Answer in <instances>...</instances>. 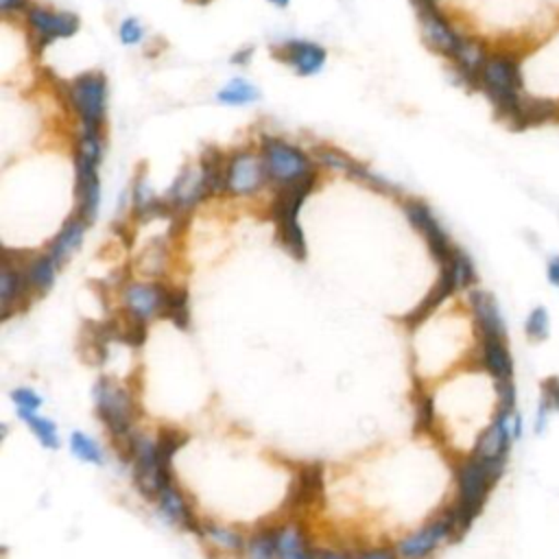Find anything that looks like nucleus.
<instances>
[{
  "label": "nucleus",
  "instance_id": "12",
  "mask_svg": "<svg viewBox=\"0 0 559 559\" xmlns=\"http://www.w3.org/2000/svg\"><path fill=\"white\" fill-rule=\"evenodd\" d=\"M417 17H419L421 37H424L426 46L432 52H437V55L445 57L448 61H452L454 55L459 52L465 35L450 24V20L441 13V9L437 4L419 9Z\"/></svg>",
  "mask_w": 559,
  "mask_h": 559
},
{
  "label": "nucleus",
  "instance_id": "39",
  "mask_svg": "<svg viewBox=\"0 0 559 559\" xmlns=\"http://www.w3.org/2000/svg\"><path fill=\"white\" fill-rule=\"evenodd\" d=\"M146 332H148L146 321H138V319L124 314V323H120L118 341L129 345V347H142L144 341H146Z\"/></svg>",
  "mask_w": 559,
  "mask_h": 559
},
{
  "label": "nucleus",
  "instance_id": "35",
  "mask_svg": "<svg viewBox=\"0 0 559 559\" xmlns=\"http://www.w3.org/2000/svg\"><path fill=\"white\" fill-rule=\"evenodd\" d=\"M166 253H168L166 242H164L162 238H155V240H151V242L144 247V251L140 253L138 266L142 269V273L157 277V275H162L164 269H166Z\"/></svg>",
  "mask_w": 559,
  "mask_h": 559
},
{
  "label": "nucleus",
  "instance_id": "19",
  "mask_svg": "<svg viewBox=\"0 0 559 559\" xmlns=\"http://www.w3.org/2000/svg\"><path fill=\"white\" fill-rule=\"evenodd\" d=\"M168 286L162 282H151V284H127L122 290V301H124V314L146 321L153 317H159L164 297H166Z\"/></svg>",
  "mask_w": 559,
  "mask_h": 559
},
{
  "label": "nucleus",
  "instance_id": "31",
  "mask_svg": "<svg viewBox=\"0 0 559 559\" xmlns=\"http://www.w3.org/2000/svg\"><path fill=\"white\" fill-rule=\"evenodd\" d=\"M277 528L280 524H269L251 533L242 546V559H277Z\"/></svg>",
  "mask_w": 559,
  "mask_h": 559
},
{
  "label": "nucleus",
  "instance_id": "45",
  "mask_svg": "<svg viewBox=\"0 0 559 559\" xmlns=\"http://www.w3.org/2000/svg\"><path fill=\"white\" fill-rule=\"evenodd\" d=\"M31 2L28 0H0V11L4 15H13V13H28Z\"/></svg>",
  "mask_w": 559,
  "mask_h": 559
},
{
  "label": "nucleus",
  "instance_id": "14",
  "mask_svg": "<svg viewBox=\"0 0 559 559\" xmlns=\"http://www.w3.org/2000/svg\"><path fill=\"white\" fill-rule=\"evenodd\" d=\"M325 496V474L321 463H304L297 467L295 478L290 480L284 509L299 511L306 507L321 504Z\"/></svg>",
  "mask_w": 559,
  "mask_h": 559
},
{
  "label": "nucleus",
  "instance_id": "4",
  "mask_svg": "<svg viewBox=\"0 0 559 559\" xmlns=\"http://www.w3.org/2000/svg\"><path fill=\"white\" fill-rule=\"evenodd\" d=\"M103 162V138L98 129L81 131L76 140L74 168H76V216H81L87 225L96 221L100 205V179L98 166Z\"/></svg>",
  "mask_w": 559,
  "mask_h": 559
},
{
  "label": "nucleus",
  "instance_id": "43",
  "mask_svg": "<svg viewBox=\"0 0 559 559\" xmlns=\"http://www.w3.org/2000/svg\"><path fill=\"white\" fill-rule=\"evenodd\" d=\"M349 559H402L397 548L380 546V548H367V550H349Z\"/></svg>",
  "mask_w": 559,
  "mask_h": 559
},
{
  "label": "nucleus",
  "instance_id": "42",
  "mask_svg": "<svg viewBox=\"0 0 559 559\" xmlns=\"http://www.w3.org/2000/svg\"><path fill=\"white\" fill-rule=\"evenodd\" d=\"M11 400L15 402L17 408H24V411H39V406L44 404L41 395L33 389H26V386H20V389H13L11 391Z\"/></svg>",
  "mask_w": 559,
  "mask_h": 559
},
{
  "label": "nucleus",
  "instance_id": "7",
  "mask_svg": "<svg viewBox=\"0 0 559 559\" xmlns=\"http://www.w3.org/2000/svg\"><path fill=\"white\" fill-rule=\"evenodd\" d=\"M68 105L79 116L85 129H98L107 109V79L103 72H83L63 87Z\"/></svg>",
  "mask_w": 559,
  "mask_h": 559
},
{
  "label": "nucleus",
  "instance_id": "13",
  "mask_svg": "<svg viewBox=\"0 0 559 559\" xmlns=\"http://www.w3.org/2000/svg\"><path fill=\"white\" fill-rule=\"evenodd\" d=\"M31 295L33 288L26 277V262L13 260L7 251L0 264V319L7 321L11 314L24 308Z\"/></svg>",
  "mask_w": 559,
  "mask_h": 559
},
{
  "label": "nucleus",
  "instance_id": "3",
  "mask_svg": "<svg viewBox=\"0 0 559 559\" xmlns=\"http://www.w3.org/2000/svg\"><path fill=\"white\" fill-rule=\"evenodd\" d=\"M94 404H96V415L107 428V435L118 452V459L124 463H131L133 443H135L133 424L138 417V406L133 395L116 380L100 376L94 384Z\"/></svg>",
  "mask_w": 559,
  "mask_h": 559
},
{
  "label": "nucleus",
  "instance_id": "46",
  "mask_svg": "<svg viewBox=\"0 0 559 559\" xmlns=\"http://www.w3.org/2000/svg\"><path fill=\"white\" fill-rule=\"evenodd\" d=\"M317 559H349V552H341V550H330V548H319Z\"/></svg>",
  "mask_w": 559,
  "mask_h": 559
},
{
  "label": "nucleus",
  "instance_id": "38",
  "mask_svg": "<svg viewBox=\"0 0 559 559\" xmlns=\"http://www.w3.org/2000/svg\"><path fill=\"white\" fill-rule=\"evenodd\" d=\"M415 402V430L417 432H430L435 428V400L424 389H417L413 395Z\"/></svg>",
  "mask_w": 559,
  "mask_h": 559
},
{
  "label": "nucleus",
  "instance_id": "27",
  "mask_svg": "<svg viewBox=\"0 0 559 559\" xmlns=\"http://www.w3.org/2000/svg\"><path fill=\"white\" fill-rule=\"evenodd\" d=\"M227 157L225 153H221L218 148L210 146L203 151L199 168L205 181V188L210 194H221L227 192Z\"/></svg>",
  "mask_w": 559,
  "mask_h": 559
},
{
  "label": "nucleus",
  "instance_id": "24",
  "mask_svg": "<svg viewBox=\"0 0 559 559\" xmlns=\"http://www.w3.org/2000/svg\"><path fill=\"white\" fill-rule=\"evenodd\" d=\"M319 548L312 546L301 524H280L277 528V559H317Z\"/></svg>",
  "mask_w": 559,
  "mask_h": 559
},
{
  "label": "nucleus",
  "instance_id": "20",
  "mask_svg": "<svg viewBox=\"0 0 559 559\" xmlns=\"http://www.w3.org/2000/svg\"><path fill=\"white\" fill-rule=\"evenodd\" d=\"M273 55L301 76L317 74L325 63V48L306 39L282 41L280 46H273Z\"/></svg>",
  "mask_w": 559,
  "mask_h": 559
},
{
  "label": "nucleus",
  "instance_id": "41",
  "mask_svg": "<svg viewBox=\"0 0 559 559\" xmlns=\"http://www.w3.org/2000/svg\"><path fill=\"white\" fill-rule=\"evenodd\" d=\"M118 35H120V41L127 44V46H135L144 39V26L135 20V17H127L120 22L118 26Z\"/></svg>",
  "mask_w": 559,
  "mask_h": 559
},
{
  "label": "nucleus",
  "instance_id": "2",
  "mask_svg": "<svg viewBox=\"0 0 559 559\" xmlns=\"http://www.w3.org/2000/svg\"><path fill=\"white\" fill-rule=\"evenodd\" d=\"M478 92L485 94L502 122L515 127L522 105L526 100L522 55L513 48L491 50L478 76Z\"/></svg>",
  "mask_w": 559,
  "mask_h": 559
},
{
  "label": "nucleus",
  "instance_id": "33",
  "mask_svg": "<svg viewBox=\"0 0 559 559\" xmlns=\"http://www.w3.org/2000/svg\"><path fill=\"white\" fill-rule=\"evenodd\" d=\"M17 417L26 421V426L31 428V432L39 439V443L46 448V450H57L59 448V432H57V426L52 419H46L41 415H37V411H24V408H17Z\"/></svg>",
  "mask_w": 559,
  "mask_h": 559
},
{
  "label": "nucleus",
  "instance_id": "22",
  "mask_svg": "<svg viewBox=\"0 0 559 559\" xmlns=\"http://www.w3.org/2000/svg\"><path fill=\"white\" fill-rule=\"evenodd\" d=\"M157 509L164 515V520H168L173 526L194 533H201V520L194 515V511L190 509V504L186 502L181 489L177 487V483L166 485L159 493H157Z\"/></svg>",
  "mask_w": 559,
  "mask_h": 559
},
{
  "label": "nucleus",
  "instance_id": "18",
  "mask_svg": "<svg viewBox=\"0 0 559 559\" xmlns=\"http://www.w3.org/2000/svg\"><path fill=\"white\" fill-rule=\"evenodd\" d=\"M207 188H205V181H203V175H201V168H192V166H186L177 179L173 181V186L168 188L166 192V201L170 203L175 216L173 218H181L186 216L197 203H201L205 197H207Z\"/></svg>",
  "mask_w": 559,
  "mask_h": 559
},
{
  "label": "nucleus",
  "instance_id": "6",
  "mask_svg": "<svg viewBox=\"0 0 559 559\" xmlns=\"http://www.w3.org/2000/svg\"><path fill=\"white\" fill-rule=\"evenodd\" d=\"M260 157L266 170V179L277 186H288L314 175L312 159L301 148L273 135H264L260 140Z\"/></svg>",
  "mask_w": 559,
  "mask_h": 559
},
{
  "label": "nucleus",
  "instance_id": "40",
  "mask_svg": "<svg viewBox=\"0 0 559 559\" xmlns=\"http://www.w3.org/2000/svg\"><path fill=\"white\" fill-rule=\"evenodd\" d=\"M539 404L552 411V415H559V376H546L539 382Z\"/></svg>",
  "mask_w": 559,
  "mask_h": 559
},
{
  "label": "nucleus",
  "instance_id": "37",
  "mask_svg": "<svg viewBox=\"0 0 559 559\" xmlns=\"http://www.w3.org/2000/svg\"><path fill=\"white\" fill-rule=\"evenodd\" d=\"M70 450L72 454L79 459V461H85V463H94V465H103V450L100 445L85 432L76 430L70 435Z\"/></svg>",
  "mask_w": 559,
  "mask_h": 559
},
{
  "label": "nucleus",
  "instance_id": "34",
  "mask_svg": "<svg viewBox=\"0 0 559 559\" xmlns=\"http://www.w3.org/2000/svg\"><path fill=\"white\" fill-rule=\"evenodd\" d=\"M522 330L531 343H544L550 336V312L546 306H533L524 317Z\"/></svg>",
  "mask_w": 559,
  "mask_h": 559
},
{
  "label": "nucleus",
  "instance_id": "44",
  "mask_svg": "<svg viewBox=\"0 0 559 559\" xmlns=\"http://www.w3.org/2000/svg\"><path fill=\"white\" fill-rule=\"evenodd\" d=\"M544 275H546V282L555 288H559V253L550 255L546 260V266H544Z\"/></svg>",
  "mask_w": 559,
  "mask_h": 559
},
{
  "label": "nucleus",
  "instance_id": "1",
  "mask_svg": "<svg viewBox=\"0 0 559 559\" xmlns=\"http://www.w3.org/2000/svg\"><path fill=\"white\" fill-rule=\"evenodd\" d=\"M507 469V461L502 459H480L469 454L463 459L454 469L456 480V498L452 504L445 507L450 515L454 542L463 539L465 533L472 528L476 518L480 515L489 493L498 485Z\"/></svg>",
  "mask_w": 559,
  "mask_h": 559
},
{
  "label": "nucleus",
  "instance_id": "21",
  "mask_svg": "<svg viewBox=\"0 0 559 559\" xmlns=\"http://www.w3.org/2000/svg\"><path fill=\"white\" fill-rule=\"evenodd\" d=\"M476 365L491 376L493 382L513 380L515 362L509 349V338H478Z\"/></svg>",
  "mask_w": 559,
  "mask_h": 559
},
{
  "label": "nucleus",
  "instance_id": "47",
  "mask_svg": "<svg viewBox=\"0 0 559 559\" xmlns=\"http://www.w3.org/2000/svg\"><path fill=\"white\" fill-rule=\"evenodd\" d=\"M251 55H253V48H245V50H238V52L231 57V61L238 63V66H242V63H249Z\"/></svg>",
  "mask_w": 559,
  "mask_h": 559
},
{
  "label": "nucleus",
  "instance_id": "50",
  "mask_svg": "<svg viewBox=\"0 0 559 559\" xmlns=\"http://www.w3.org/2000/svg\"><path fill=\"white\" fill-rule=\"evenodd\" d=\"M192 2H199V4H205V2H210V0H192Z\"/></svg>",
  "mask_w": 559,
  "mask_h": 559
},
{
  "label": "nucleus",
  "instance_id": "29",
  "mask_svg": "<svg viewBox=\"0 0 559 559\" xmlns=\"http://www.w3.org/2000/svg\"><path fill=\"white\" fill-rule=\"evenodd\" d=\"M199 537L205 539L207 546L218 548L223 552H242V546H245V537L240 533H236L234 528L223 526L218 522H212V520L201 522Z\"/></svg>",
  "mask_w": 559,
  "mask_h": 559
},
{
  "label": "nucleus",
  "instance_id": "36",
  "mask_svg": "<svg viewBox=\"0 0 559 559\" xmlns=\"http://www.w3.org/2000/svg\"><path fill=\"white\" fill-rule=\"evenodd\" d=\"M225 105H247L260 98V92L247 79H231L216 96Z\"/></svg>",
  "mask_w": 559,
  "mask_h": 559
},
{
  "label": "nucleus",
  "instance_id": "30",
  "mask_svg": "<svg viewBox=\"0 0 559 559\" xmlns=\"http://www.w3.org/2000/svg\"><path fill=\"white\" fill-rule=\"evenodd\" d=\"M190 295L183 286H175L166 290V297H164V306H162V312L157 319H166L170 321L173 325H177L179 330H188L190 325Z\"/></svg>",
  "mask_w": 559,
  "mask_h": 559
},
{
  "label": "nucleus",
  "instance_id": "48",
  "mask_svg": "<svg viewBox=\"0 0 559 559\" xmlns=\"http://www.w3.org/2000/svg\"><path fill=\"white\" fill-rule=\"evenodd\" d=\"M411 2H413L415 11H419V9H426V7H435V4H437V0H411Z\"/></svg>",
  "mask_w": 559,
  "mask_h": 559
},
{
  "label": "nucleus",
  "instance_id": "32",
  "mask_svg": "<svg viewBox=\"0 0 559 559\" xmlns=\"http://www.w3.org/2000/svg\"><path fill=\"white\" fill-rule=\"evenodd\" d=\"M441 266H445L454 282H456V290H469L476 286L478 282V273H476V266L472 262V258L461 249V247H454L452 255L448 262H443Z\"/></svg>",
  "mask_w": 559,
  "mask_h": 559
},
{
  "label": "nucleus",
  "instance_id": "8",
  "mask_svg": "<svg viewBox=\"0 0 559 559\" xmlns=\"http://www.w3.org/2000/svg\"><path fill=\"white\" fill-rule=\"evenodd\" d=\"M31 39H33V50L41 55L52 41L61 37H72L81 22L74 13L68 11H52L46 7H31L26 13Z\"/></svg>",
  "mask_w": 559,
  "mask_h": 559
},
{
  "label": "nucleus",
  "instance_id": "49",
  "mask_svg": "<svg viewBox=\"0 0 559 559\" xmlns=\"http://www.w3.org/2000/svg\"><path fill=\"white\" fill-rule=\"evenodd\" d=\"M271 4H275V7H280V9H284V7H288V2L290 0H269Z\"/></svg>",
  "mask_w": 559,
  "mask_h": 559
},
{
  "label": "nucleus",
  "instance_id": "11",
  "mask_svg": "<svg viewBox=\"0 0 559 559\" xmlns=\"http://www.w3.org/2000/svg\"><path fill=\"white\" fill-rule=\"evenodd\" d=\"M131 469H133V485L135 489L151 502L157 500V493L175 483L166 480L159 474L157 459H155V439L135 432V443H133V459H131Z\"/></svg>",
  "mask_w": 559,
  "mask_h": 559
},
{
  "label": "nucleus",
  "instance_id": "16",
  "mask_svg": "<svg viewBox=\"0 0 559 559\" xmlns=\"http://www.w3.org/2000/svg\"><path fill=\"white\" fill-rule=\"evenodd\" d=\"M518 411V408H515ZM515 411H498L493 413V419L489 421L487 428L480 430L472 454L480 456V459H502L509 461V452L511 445L515 443L513 437V428H511V419Z\"/></svg>",
  "mask_w": 559,
  "mask_h": 559
},
{
  "label": "nucleus",
  "instance_id": "26",
  "mask_svg": "<svg viewBox=\"0 0 559 559\" xmlns=\"http://www.w3.org/2000/svg\"><path fill=\"white\" fill-rule=\"evenodd\" d=\"M85 229H87V223L76 214L63 223V227L59 229V234L55 236V240L48 247V253L59 262V266L66 260H70V255L81 247Z\"/></svg>",
  "mask_w": 559,
  "mask_h": 559
},
{
  "label": "nucleus",
  "instance_id": "17",
  "mask_svg": "<svg viewBox=\"0 0 559 559\" xmlns=\"http://www.w3.org/2000/svg\"><path fill=\"white\" fill-rule=\"evenodd\" d=\"M467 301H469V310H472V319H474L478 338H509L504 317H502L500 306L491 293L474 286L467 293Z\"/></svg>",
  "mask_w": 559,
  "mask_h": 559
},
{
  "label": "nucleus",
  "instance_id": "23",
  "mask_svg": "<svg viewBox=\"0 0 559 559\" xmlns=\"http://www.w3.org/2000/svg\"><path fill=\"white\" fill-rule=\"evenodd\" d=\"M456 290V282L452 277V273L441 266V273H439V280L432 284V288L428 290V295L411 310L402 317V323L408 328V330H415L419 323H424L452 293Z\"/></svg>",
  "mask_w": 559,
  "mask_h": 559
},
{
  "label": "nucleus",
  "instance_id": "15",
  "mask_svg": "<svg viewBox=\"0 0 559 559\" xmlns=\"http://www.w3.org/2000/svg\"><path fill=\"white\" fill-rule=\"evenodd\" d=\"M266 181L262 157L249 151H236L227 157V192L236 197L253 194Z\"/></svg>",
  "mask_w": 559,
  "mask_h": 559
},
{
  "label": "nucleus",
  "instance_id": "5",
  "mask_svg": "<svg viewBox=\"0 0 559 559\" xmlns=\"http://www.w3.org/2000/svg\"><path fill=\"white\" fill-rule=\"evenodd\" d=\"M314 181H317V175H310L295 183L280 186V190L271 203V218L277 227V240L286 249V253H290L295 260H304L306 251H308L297 216H299L304 201L312 192Z\"/></svg>",
  "mask_w": 559,
  "mask_h": 559
},
{
  "label": "nucleus",
  "instance_id": "10",
  "mask_svg": "<svg viewBox=\"0 0 559 559\" xmlns=\"http://www.w3.org/2000/svg\"><path fill=\"white\" fill-rule=\"evenodd\" d=\"M445 542H454V531H452L450 515L443 509L439 515L428 520L421 528L400 539L395 548L402 559H428Z\"/></svg>",
  "mask_w": 559,
  "mask_h": 559
},
{
  "label": "nucleus",
  "instance_id": "9",
  "mask_svg": "<svg viewBox=\"0 0 559 559\" xmlns=\"http://www.w3.org/2000/svg\"><path fill=\"white\" fill-rule=\"evenodd\" d=\"M402 210H404L408 223L424 236V240L430 249V255L439 262V266L443 262H448L456 245H452L448 231L443 229L439 218L432 214V210L419 199H406L402 203Z\"/></svg>",
  "mask_w": 559,
  "mask_h": 559
},
{
  "label": "nucleus",
  "instance_id": "25",
  "mask_svg": "<svg viewBox=\"0 0 559 559\" xmlns=\"http://www.w3.org/2000/svg\"><path fill=\"white\" fill-rule=\"evenodd\" d=\"M188 443V432H183L181 428H175V426H164L159 428L157 437H155V459H157V467H159V474L166 478V480H175L173 478V469H170V463H173V456Z\"/></svg>",
  "mask_w": 559,
  "mask_h": 559
},
{
  "label": "nucleus",
  "instance_id": "28",
  "mask_svg": "<svg viewBox=\"0 0 559 559\" xmlns=\"http://www.w3.org/2000/svg\"><path fill=\"white\" fill-rule=\"evenodd\" d=\"M57 271H59V262L46 251L41 255H35L26 262V277L31 282L33 293L37 295H46L55 280H57Z\"/></svg>",
  "mask_w": 559,
  "mask_h": 559
}]
</instances>
